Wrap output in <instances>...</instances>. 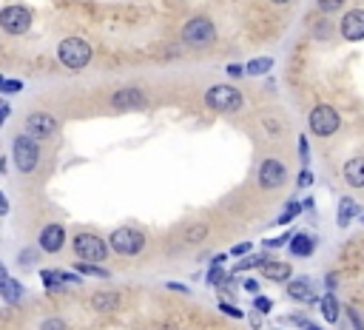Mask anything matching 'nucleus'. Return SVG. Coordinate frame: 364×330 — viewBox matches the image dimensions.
I'll return each instance as SVG.
<instances>
[{"label":"nucleus","mask_w":364,"mask_h":330,"mask_svg":"<svg viewBox=\"0 0 364 330\" xmlns=\"http://www.w3.org/2000/svg\"><path fill=\"white\" fill-rule=\"evenodd\" d=\"M270 69H273V60L270 57H256V60H251V63L245 66V77H262Z\"/></svg>","instance_id":"nucleus-22"},{"label":"nucleus","mask_w":364,"mask_h":330,"mask_svg":"<svg viewBox=\"0 0 364 330\" xmlns=\"http://www.w3.org/2000/svg\"><path fill=\"white\" fill-rule=\"evenodd\" d=\"M259 274H262V279H267V282H288L290 277H293V267H290V262H285V259H265L262 265H259Z\"/></svg>","instance_id":"nucleus-16"},{"label":"nucleus","mask_w":364,"mask_h":330,"mask_svg":"<svg viewBox=\"0 0 364 330\" xmlns=\"http://www.w3.org/2000/svg\"><path fill=\"white\" fill-rule=\"evenodd\" d=\"M205 239H208V225L205 222H194L188 228V233H185V242L188 245H199V242H205Z\"/></svg>","instance_id":"nucleus-26"},{"label":"nucleus","mask_w":364,"mask_h":330,"mask_svg":"<svg viewBox=\"0 0 364 330\" xmlns=\"http://www.w3.org/2000/svg\"><path fill=\"white\" fill-rule=\"evenodd\" d=\"M251 251H254V245H251V242H239V245H233V248H231V254H228V256H236V259H239V256H248Z\"/></svg>","instance_id":"nucleus-40"},{"label":"nucleus","mask_w":364,"mask_h":330,"mask_svg":"<svg viewBox=\"0 0 364 330\" xmlns=\"http://www.w3.org/2000/svg\"><path fill=\"white\" fill-rule=\"evenodd\" d=\"M74 271H77L80 277H97V279H108V277H111L103 265H91V262H77Z\"/></svg>","instance_id":"nucleus-23"},{"label":"nucleus","mask_w":364,"mask_h":330,"mask_svg":"<svg viewBox=\"0 0 364 330\" xmlns=\"http://www.w3.org/2000/svg\"><path fill=\"white\" fill-rule=\"evenodd\" d=\"M91 54H94V51H91V46L83 38H66V40H60V46H57V60L66 69H72V72L85 69L91 63Z\"/></svg>","instance_id":"nucleus-3"},{"label":"nucleus","mask_w":364,"mask_h":330,"mask_svg":"<svg viewBox=\"0 0 364 330\" xmlns=\"http://www.w3.org/2000/svg\"><path fill=\"white\" fill-rule=\"evenodd\" d=\"M6 277H9V274H6V267H3V262H0V282H3Z\"/></svg>","instance_id":"nucleus-52"},{"label":"nucleus","mask_w":364,"mask_h":330,"mask_svg":"<svg viewBox=\"0 0 364 330\" xmlns=\"http://www.w3.org/2000/svg\"><path fill=\"white\" fill-rule=\"evenodd\" d=\"M220 311H222L225 316H231V319H245V311L233 308V305H228V302H220Z\"/></svg>","instance_id":"nucleus-37"},{"label":"nucleus","mask_w":364,"mask_h":330,"mask_svg":"<svg viewBox=\"0 0 364 330\" xmlns=\"http://www.w3.org/2000/svg\"><path fill=\"white\" fill-rule=\"evenodd\" d=\"M290 236H293V231H285V233L276 236V239H265V248H285V245L290 242Z\"/></svg>","instance_id":"nucleus-34"},{"label":"nucleus","mask_w":364,"mask_h":330,"mask_svg":"<svg viewBox=\"0 0 364 330\" xmlns=\"http://www.w3.org/2000/svg\"><path fill=\"white\" fill-rule=\"evenodd\" d=\"M342 176L350 188H364V157H350L342 165Z\"/></svg>","instance_id":"nucleus-17"},{"label":"nucleus","mask_w":364,"mask_h":330,"mask_svg":"<svg viewBox=\"0 0 364 330\" xmlns=\"http://www.w3.org/2000/svg\"><path fill=\"white\" fill-rule=\"evenodd\" d=\"M345 313H347V322H350L356 330H364V319H361V313H358L353 305H347V311H345Z\"/></svg>","instance_id":"nucleus-36"},{"label":"nucleus","mask_w":364,"mask_h":330,"mask_svg":"<svg viewBox=\"0 0 364 330\" xmlns=\"http://www.w3.org/2000/svg\"><path fill=\"white\" fill-rule=\"evenodd\" d=\"M361 225H364V217H361Z\"/></svg>","instance_id":"nucleus-55"},{"label":"nucleus","mask_w":364,"mask_h":330,"mask_svg":"<svg viewBox=\"0 0 364 330\" xmlns=\"http://www.w3.org/2000/svg\"><path fill=\"white\" fill-rule=\"evenodd\" d=\"M40 279H43V285L51 290V288H63V282H60V277H57V271H40Z\"/></svg>","instance_id":"nucleus-33"},{"label":"nucleus","mask_w":364,"mask_h":330,"mask_svg":"<svg viewBox=\"0 0 364 330\" xmlns=\"http://www.w3.org/2000/svg\"><path fill=\"white\" fill-rule=\"evenodd\" d=\"M262 126H265L270 134H279V131H282V126H279V123H273V119H262Z\"/></svg>","instance_id":"nucleus-45"},{"label":"nucleus","mask_w":364,"mask_h":330,"mask_svg":"<svg viewBox=\"0 0 364 330\" xmlns=\"http://www.w3.org/2000/svg\"><path fill=\"white\" fill-rule=\"evenodd\" d=\"M3 80H6V77H3V74H0V85H3Z\"/></svg>","instance_id":"nucleus-54"},{"label":"nucleus","mask_w":364,"mask_h":330,"mask_svg":"<svg viewBox=\"0 0 364 330\" xmlns=\"http://www.w3.org/2000/svg\"><path fill=\"white\" fill-rule=\"evenodd\" d=\"M254 311L265 316V313H270V311H273V302H270V299H267V296H262V293H256V296H254Z\"/></svg>","instance_id":"nucleus-30"},{"label":"nucleus","mask_w":364,"mask_h":330,"mask_svg":"<svg viewBox=\"0 0 364 330\" xmlns=\"http://www.w3.org/2000/svg\"><path fill=\"white\" fill-rule=\"evenodd\" d=\"M242 288H245L248 293H254V296L259 293V282H256V279H245V282H242Z\"/></svg>","instance_id":"nucleus-44"},{"label":"nucleus","mask_w":364,"mask_h":330,"mask_svg":"<svg viewBox=\"0 0 364 330\" xmlns=\"http://www.w3.org/2000/svg\"><path fill=\"white\" fill-rule=\"evenodd\" d=\"M256 183H259L262 191H276V188H282V185L288 183V165H285L282 160H276V157L262 160L259 168H256Z\"/></svg>","instance_id":"nucleus-8"},{"label":"nucleus","mask_w":364,"mask_h":330,"mask_svg":"<svg viewBox=\"0 0 364 330\" xmlns=\"http://www.w3.org/2000/svg\"><path fill=\"white\" fill-rule=\"evenodd\" d=\"M217 40V26L210 17H191L185 26H182V43L188 49H205Z\"/></svg>","instance_id":"nucleus-5"},{"label":"nucleus","mask_w":364,"mask_h":330,"mask_svg":"<svg viewBox=\"0 0 364 330\" xmlns=\"http://www.w3.org/2000/svg\"><path fill=\"white\" fill-rule=\"evenodd\" d=\"M308 126H311V131L316 137H333L342 129V114L333 106H327V103H319L308 114Z\"/></svg>","instance_id":"nucleus-6"},{"label":"nucleus","mask_w":364,"mask_h":330,"mask_svg":"<svg viewBox=\"0 0 364 330\" xmlns=\"http://www.w3.org/2000/svg\"><path fill=\"white\" fill-rule=\"evenodd\" d=\"M301 208H305V211H313V208H316V202H313V199H311V197H308V199H305V202H301Z\"/></svg>","instance_id":"nucleus-49"},{"label":"nucleus","mask_w":364,"mask_h":330,"mask_svg":"<svg viewBox=\"0 0 364 330\" xmlns=\"http://www.w3.org/2000/svg\"><path fill=\"white\" fill-rule=\"evenodd\" d=\"M0 296H3V299H6L9 305H17L20 299H23V285H20L17 279L6 277L3 282H0Z\"/></svg>","instance_id":"nucleus-21"},{"label":"nucleus","mask_w":364,"mask_h":330,"mask_svg":"<svg viewBox=\"0 0 364 330\" xmlns=\"http://www.w3.org/2000/svg\"><path fill=\"white\" fill-rule=\"evenodd\" d=\"M299 160H301V165H311V145H308V137L305 134H301L299 137Z\"/></svg>","instance_id":"nucleus-31"},{"label":"nucleus","mask_w":364,"mask_h":330,"mask_svg":"<svg viewBox=\"0 0 364 330\" xmlns=\"http://www.w3.org/2000/svg\"><path fill=\"white\" fill-rule=\"evenodd\" d=\"M40 330H69V327H66V322L60 316H49V319H43Z\"/></svg>","instance_id":"nucleus-35"},{"label":"nucleus","mask_w":364,"mask_h":330,"mask_svg":"<svg viewBox=\"0 0 364 330\" xmlns=\"http://www.w3.org/2000/svg\"><path fill=\"white\" fill-rule=\"evenodd\" d=\"M301 211H305V208H301V202L290 199V202H288V208H285V211L279 214V220H276V222H279V225H290V222H293V220H296Z\"/></svg>","instance_id":"nucleus-27"},{"label":"nucleus","mask_w":364,"mask_h":330,"mask_svg":"<svg viewBox=\"0 0 364 330\" xmlns=\"http://www.w3.org/2000/svg\"><path fill=\"white\" fill-rule=\"evenodd\" d=\"M358 214H361V205H358L353 197H342V199H339V217H336L339 228H347Z\"/></svg>","instance_id":"nucleus-19"},{"label":"nucleus","mask_w":364,"mask_h":330,"mask_svg":"<svg viewBox=\"0 0 364 330\" xmlns=\"http://www.w3.org/2000/svg\"><path fill=\"white\" fill-rule=\"evenodd\" d=\"M339 35H342L345 40H350V43L364 40V9H353V12H347V15L342 17Z\"/></svg>","instance_id":"nucleus-14"},{"label":"nucleus","mask_w":364,"mask_h":330,"mask_svg":"<svg viewBox=\"0 0 364 330\" xmlns=\"http://www.w3.org/2000/svg\"><path fill=\"white\" fill-rule=\"evenodd\" d=\"M72 248H74L77 262L100 265V262H106V259H108V242H106L103 236H97V233H88V231L74 233V239H72Z\"/></svg>","instance_id":"nucleus-2"},{"label":"nucleus","mask_w":364,"mask_h":330,"mask_svg":"<svg viewBox=\"0 0 364 330\" xmlns=\"http://www.w3.org/2000/svg\"><path fill=\"white\" fill-rule=\"evenodd\" d=\"M12 160H15V168L20 174H35L38 165H40V142L32 140L28 134H20L15 137V145H12Z\"/></svg>","instance_id":"nucleus-4"},{"label":"nucleus","mask_w":364,"mask_h":330,"mask_svg":"<svg viewBox=\"0 0 364 330\" xmlns=\"http://www.w3.org/2000/svg\"><path fill=\"white\" fill-rule=\"evenodd\" d=\"M119 296L117 290H97V293H91V308H94L97 313H111L119 308Z\"/></svg>","instance_id":"nucleus-18"},{"label":"nucleus","mask_w":364,"mask_h":330,"mask_svg":"<svg viewBox=\"0 0 364 330\" xmlns=\"http://www.w3.org/2000/svg\"><path fill=\"white\" fill-rule=\"evenodd\" d=\"M231 279H233V277L222 271V265H210V271H208V285H210V288H220V290H222Z\"/></svg>","instance_id":"nucleus-24"},{"label":"nucleus","mask_w":364,"mask_h":330,"mask_svg":"<svg viewBox=\"0 0 364 330\" xmlns=\"http://www.w3.org/2000/svg\"><path fill=\"white\" fill-rule=\"evenodd\" d=\"M333 28H336V26H333L330 20H319V23L313 26V38H316V40H330V38H333Z\"/></svg>","instance_id":"nucleus-28"},{"label":"nucleus","mask_w":364,"mask_h":330,"mask_svg":"<svg viewBox=\"0 0 364 330\" xmlns=\"http://www.w3.org/2000/svg\"><path fill=\"white\" fill-rule=\"evenodd\" d=\"M270 3H276V6H288V3H293V0H270Z\"/></svg>","instance_id":"nucleus-53"},{"label":"nucleus","mask_w":364,"mask_h":330,"mask_svg":"<svg viewBox=\"0 0 364 330\" xmlns=\"http://www.w3.org/2000/svg\"><path fill=\"white\" fill-rule=\"evenodd\" d=\"M296 185H299V188H311V185H313V174H311L308 168H301V171H299V179H296Z\"/></svg>","instance_id":"nucleus-38"},{"label":"nucleus","mask_w":364,"mask_h":330,"mask_svg":"<svg viewBox=\"0 0 364 330\" xmlns=\"http://www.w3.org/2000/svg\"><path fill=\"white\" fill-rule=\"evenodd\" d=\"M205 106L217 114H233L245 106V97H242L239 88L228 85V83H220V85H210L205 92Z\"/></svg>","instance_id":"nucleus-1"},{"label":"nucleus","mask_w":364,"mask_h":330,"mask_svg":"<svg viewBox=\"0 0 364 330\" xmlns=\"http://www.w3.org/2000/svg\"><path fill=\"white\" fill-rule=\"evenodd\" d=\"M228 262V254H217V256H210V265H225Z\"/></svg>","instance_id":"nucleus-47"},{"label":"nucleus","mask_w":364,"mask_h":330,"mask_svg":"<svg viewBox=\"0 0 364 330\" xmlns=\"http://www.w3.org/2000/svg\"><path fill=\"white\" fill-rule=\"evenodd\" d=\"M285 293H288L290 302H299V305H319V296H316V290H313L311 277H296V279L290 277L288 285H285Z\"/></svg>","instance_id":"nucleus-12"},{"label":"nucleus","mask_w":364,"mask_h":330,"mask_svg":"<svg viewBox=\"0 0 364 330\" xmlns=\"http://www.w3.org/2000/svg\"><path fill=\"white\" fill-rule=\"evenodd\" d=\"M336 285H339V277H336V274H327V277H324V288H327V293L336 290Z\"/></svg>","instance_id":"nucleus-43"},{"label":"nucleus","mask_w":364,"mask_h":330,"mask_svg":"<svg viewBox=\"0 0 364 330\" xmlns=\"http://www.w3.org/2000/svg\"><path fill=\"white\" fill-rule=\"evenodd\" d=\"M9 114H12V108H9V103L6 100H0V129L6 126V119H9Z\"/></svg>","instance_id":"nucleus-41"},{"label":"nucleus","mask_w":364,"mask_h":330,"mask_svg":"<svg viewBox=\"0 0 364 330\" xmlns=\"http://www.w3.org/2000/svg\"><path fill=\"white\" fill-rule=\"evenodd\" d=\"M38 248H40L43 254H60V251L66 248V228L57 225V222L46 225V228L38 233Z\"/></svg>","instance_id":"nucleus-13"},{"label":"nucleus","mask_w":364,"mask_h":330,"mask_svg":"<svg viewBox=\"0 0 364 330\" xmlns=\"http://www.w3.org/2000/svg\"><path fill=\"white\" fill-rule=\"evenodd\" d=\"M316 3H319V9L324 15H333V12H339L345 6V0H316Z\"/></svg>","instance_id":"nucleus-32"},{"label":"nucleus","mask_w":364,"mask_h":330,"mask_svg":"<svg viewBox=\"0 0 364 330\" xmlns=\"http://www.w3.org/2000/svg\"><path fill=\"white\" fill-rule=\"evenodd\" d=\"M35 262H38V248H23L20 251V259H17L20 267H32Z\"/></svg>","instance_id":"nucleus-29"},{"label":"nucleus","mask_w":364,"mask_h":330,"mask_svg":"<svg viewBox=\"0 0 364 330\" xmlns=\"http://www.w3.org/2000/svg\"><path fill=\"white\" fill-rule=\"evenodd\" d=\"M267 256L262 254V256H242L236 265H233V271H231V277H236V274H245V271H254V267H259L262 262H265Z\"/></svg>","instance_id":"nucleus-25"},{"label":"nucleus","mask_w":364,"mask_h":330,"mask_svg":"<svg viewBox=\"0 0 364 330\" xmlns=\"http://www.w3.org/2000/svg\"><path fill=\"white\" fill-rule=\"evenodd\" d=\"M108 248H111L114 254H119V256H137V254L145 248V233H142L140 228H129V225H123V228L111 231V236H108Z\"/></svg>","instance_id":"nucleus-7"},{"label":"nucleus","mask_w":364,"mask_h":330,"mask_svg":"<svg viewBox=\"0 0 364 330\" xmlns=\"http://www.w3.org/2000/svg\"><path fill=\"white\" fill-rule=\"evenodd\" d=\"M319 311H322L324 322L336 324V322H339V316H342V305H339L336 293H327V296H322V299H319Z\"/></svg>","instance_id":"nucleus-20"},{"label":"nucleus","mask_w":364,"mask_h":330,"mask_svg":"<svg viewBox=\"0 0 364 330\" xmlns=\"http://www.w3.org/2000/svg\"><path fill=\"white\" fill-rule=\"evenodd\" d=\"M57 131V117L54 114H49V111H32L26 117V131L23 134H28L32 140H49L51 134Z\"/></svg>","instance_id":"nucleus-10"},{"label":"nucleus","mask_w":364,"mask_h":330,"mask_svg":"<svg viewBox=\"0 0 364 330\" xmlns=\"http://www.w3.org/2000/svg\"><path fill=\"white\" fill-rule=\"evenodd\" d=\"M288 251H290L293 259H308V256H313V251H316V236H313L311 231H293L290 242H288Z\"/></svg>","instance_id":"nucleus-15"},{"label":"nucleus","mask_w":364,"mask_h":330,"mask_svg":"<svg viewBox=\"0 0 364 330\" xmlns=\"http://www.w3.org/2000/svg\"><path fill=\"white\" fill-rule=\"evenodd\" d=\"M9 214V199H6V194L0 191V217H6Z\"/></svg>","instance_id":"nucleus-46"},{"label":"nucleus","mask_w":364,"mask_h":330,"mask_svg":"<svg viewBox=\"0 0 364 330\" xmlns=\"http://www.w3.org/2000/svg\"><path fill=\"white\" fill-rule=\"evenodd\" d=\"M301 330H322V327H319V324H313V322H311V319H308V322H305V324H301Z\"/></svg>","instance_id":"nucleus-50"},{"label":"nucleus","mask_w":364,"mask_h":330,"mask_svg":"<svg viewBox=\"0 0 364 330\" xmlns=\"http://www.w3.org/2000/svg\"><path fill=\"white\" fill-rule=\"evenodd\" d=\"M32 9L28 6H20V3H12V6H3L0 12V28H3L6 35H26L28 28H32Z\"/></svg>","instance_id":"nucleus-9"},{"label":"nucleus","mask_w":364,"mask_h":330,"mask_svg":"<svg viewBox=\"0 0 364 330\" xmlns=\"http://www.w3.org/2000/svg\"><path fill=\"white\" fill-rule=\"evenodd\" d=\"M168 290H179V293H188L185 285H179V282H168Z\"/></svg>","instance_id":"nucleus-48"},{"label":"nucleus","mask_w":364,"mask_h":330,"mask_svg":"<svg viewBox=\"0 0 364 330\" xmlns=\"http://www.w3.org/2000/svg\"><path fill=\"white\" fill-rule=\"evenodd\" d=\"M6 165H9V160H6V157H0V174H6V171H9Z\"/></svg>","instance_id":"nucleus-51"},{"label":"nucleus","mask_w":364,"mask_h":330,"mask_svg":"<svg viewBox=\"0 0 364 330\" xmlns=\"http://www.w3.org/2000/svg\"><path fill=\"white\" fill-rule=\"evenodd\" d=\"M20 88H23V83H20V80H3V85H0V92H3V94H17Z\"/></svg>","instance_id":"nucleus-39"},{"label":"nucleus","mask_w":364,"mask_h":330,"mask_svg":"<svg viewBox=\"0 0 364 330\" xmlns=\"http://www.w3.org/2000/svg\"><path fill=\"white\" fill-rule=\"evenodd\" d=\"M225 72H228L231 77H245V66H242V63H231Z\"/></svg>","instance_id":"nucleus-42"},{"label":"nucleus","mask_w":364,"mask_h":330,"mask_svg":"<svg viewBox=\"0 0 364 330\" xmlns=\"http://www.w3.org/2000/svg\"><path fill=\"white\" fill-rule=\"evenodd\" d=\"M148 106V92L137 85H126V88H117L111 94V108L114 111H134V108H145Z\"/></svg>","instance_id":"nucleus-11"}]
</instances>
